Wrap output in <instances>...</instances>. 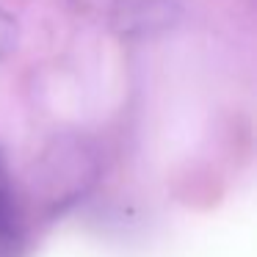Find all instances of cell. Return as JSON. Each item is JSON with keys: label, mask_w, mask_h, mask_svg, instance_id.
Wrapping results in <instances>:
<instances>
[{"label": "cell", "mask_w": 257, "mask_h": 257, "mask_svg": "<svg viewBox=\"0 0 257 257\" xmlns=\"http://www.w3.org/2000/svg\"><path fill=\"white\" fill-rule=\"evenodd\" d=\"M113 25L122 34H150L152 28H166L177 17L172 0H113Z\"/></svg>", "instance_id": "1"}, {"label": "cell", "mask_w": 257, "mask_h": 257, "mask_svg": "<svg viewBox=\"0 0 257 257\" xmlns=\"http://www.w3.org/2000/svg\"><path fill=\"white\" fill-rule=\"evenodd\" d=\"M23 254V224L17 216V205L12 199L6 161L0 155V257H20Z\"/></svg>", "instance_id": "2"}, {"label": "cell", "mask_w": 257, "mask_h": 257, "mask_svg": "<svg viewBox=\"0 0 257 257\" xmlns=\"http://www.w3.org/2000/svg\"><path fill=\"white\" fill-rule=\"evenodd\" d=\"M14 45H17V25H14L12 14L0 9V61L14 50Z\"/></svg>", "instance_id": "3"}, {"label": "cell", "mask_w": 257, "mask_h": 257, "mask_svg": "<svg viewBox=\"0 0 257 257\" xmlns=\"http://www.w3.org/2000/svg\"><path fill=\"white\" fill-rule=\"evenodd\" d=\"M86 3H102V0H86ZM111 3H113V0H111Z\"/></svg>", "instance_id": "4"}]
</instances>
